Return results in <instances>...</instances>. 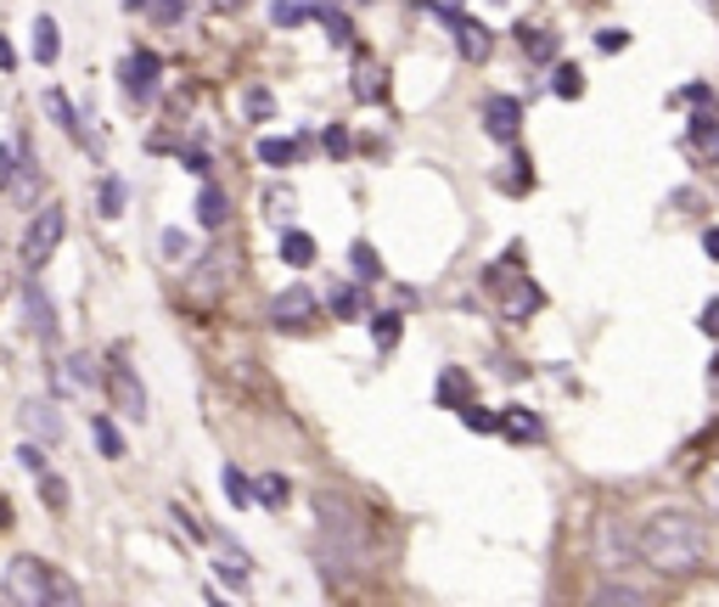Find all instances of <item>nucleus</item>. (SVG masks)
Here are the masks:
<instances>
[{
  "label": "nucleus",
  "mask_w": 719,
  "mask_h": 607,
  "mask_svg": "<svg viewBox=\"0 0 719 607\" xmlns=\"http://www.w3.org/2000/svg\"><path fill=\"white\" fill-rule=\"evenodd\" d=\"M702 552H708V535L697 524V512L664 506L636 529V557L652 563L658 574H691L702 563Z\"/></svg>",
  "instance_id": "f257e3e1"
},
{
  "label": "nucleus",
  "mask_w": 719,
  "mask_h": 607,
  "mask_svg": "<svg viewBox=\"0 0 719 607\" xmlns=\"http://www.w3.org/2000/svg\"><path fill=\"white\" fill-rule=\"evenodd\" d=\"M315 517H321V540L337 552L343 568H354L360 557H366V524H360V512H354L343 495L321 489V495H315Z\"/></svg>",
  "instance_id": "f03ea898"
},
{
  "label": "nucleus",
  "mask_w": 719,
  "mask_h": 607,
  "mask_svg": "<svg viewBox=\"0 0 719 607\" xmlns=\"http://www.w3.org/2000/svg\"><path fill=\"white\" fill-rule=\"evenodd\" d=\"M7 601H29V607H40V601H79V585H68L62 574H51L40 557H12V568H7Z\"/></svg>",
  "instance_id": "7ed1b4c3"
},
{
  "label": "nucleus",
  "mask_w": 719,
  "mask_h": 607,
  "mask_svg": "<svg viewBox=\"0 0 719 607\" xmlns=\"http://www.w3.org/2000/svg\"><path fill=\"white\" fill-rule=\"evenodd\" d=\"M62 236H68V214H62L57 203H45V209H40L29 225H23V247H18V253H23V271H29V276H40V271L51 265V253L62 247Z\"/></svg>",
  "instance_id": "20e7f679"
},
{
  "label": "nucleus",
  "mask_w": 719,
  "mask_h": 607,
  "mask_svg": "<svg viewBox=\"0 0 719 607\" xmlns=\"http://www.w3.org/2000/svg\"><path fill=\"white\" fill-rule=\"evenodd\" d=\"M108 388H113V399H119V411H124L130 422H146V383L135 377V366H130L124 350L108 355Z\"/></svg>",
  "instance_id": "39448f33"
},
{
  "label": "nucleus",
  "mask_w": 719,
  "mask_h": 607,
  "mask_svg": "<svg viewBox=\"0 0 719 607\" xmlns=\"http://www.w3.org/2000/svg\"><path fill=\"white\" fill-rule=\"evenodd\" d=\"M158 73H163L158 51H130V57L119 62V79L130 84V97H135V102H146V97H152V84H158Z\"/></svg>",
  "instance_id": "423d86ee"
},
{
  "label": "nucleus",
  "mask_w": 719,
  "mask_h": 607,
  "mask_svg": "<svg viewBox=\"0 0 719 607\" xmlns=\"http://www.w3.org/2000/svg\"><path fill=\"white\" fill-rule=\"evenodd\" d=\"M484 130H489L495 141H517V130H523V102H517V97H489V102H484Z\"/></svg>",
  "instance_id": "0eeeda50"
},
{
  "label": "nucleus",
  "mask_w": 719,
  "mask_h": 607,
  "mask_svg": "<svg viewBox=\"0 0 719 607\" xmlns=\"http://www.w3.org/2000/svg\"><path fill=\"white\" fill-rule=\"evenodd\" d=\"M310 315H315V293L310 287H287V293L270 299V321H276V326H304Z\"/></svg>",
  "instance_id": "6e6552de"
},
{
  "label": "nucleus",
  "mask_w": 719,
  "mask_h": 607,
  "mask_svg": "<svg viewBox=\"0 0 719 607\" xmlns=\"http://www.w3.org/2000/svg\"><path fill=\"white\" fill-rule=\"evenodd\" d=\"M18 304H23V321H29L40 337H57V310H51V293H45L40 282H29Z\"/></svg>",
  "instance_id": "1a4fd4ad"
},
{
  "label": "nucleus",
  "mask_w": 719,
  "mask_h": 607,
  "mask_svg": "<svg viewBox=\"0 0 719 607\" xmlns=\"http://www.w3.org/2000/svg\"><path fill=\"white\" fill-rule=\"evenodd\" d=\"M18 175H12V192L29 203V198H40V158H34V146H29V135H18Z\"/></svg>",
  "instance_id": "9d476101"
},
{
  "label": "nucleus",
  "mask_w": 719,
  "mask_h": 607,
  "mask_svg": "<svg viewBox=\"0 0 719 607\" xmlns=\"http://www.w3.org/2000/svg\"><path fill=\"white\" fill-rule=\"evenodd\" d=\"M23 427H34L40 433V445H57L62 439V422H57V411H51V399H23Z\"/></svg>",
  "instance_id": "9b49d317"
},
{
  "label": "nucleus",
  "mask_w": 719,
  "mask_h": 607,
  "mask_svg": "<svg viewBox=\"0 0 719 607\" xmlns=\"http://www.w3.org/2000/svg\"><path fill=\"white\" fill-rule=\"evenodd\" d=\"M500 433H506V439H517V445H539V439H546V422H539L534 411H506L500 416Z\"/></svg>",
  "instance_id": "f8f14e48"
},
{
  "label": "nucleus",
  "mask_w": 719,
  "mask_h": 607,
  "mask_svg": "<svg viewBox=\"0 0 719 607\" xmlns=\"http://www.w3.org/2000/svg\"><path fill=\"white\" fill-rule=\"evenodd\" d=\"M247 557L236 552V546H220V557H214V579L225 585V590H247Z\"/></svg>",
  "instance_id": "ddd939ff"
},
{
  "label": "nucleus",
  "mask_w": 719,
  "mask_h": 607,
  "mask_svg": "<svg viewBox=\"0 0 719 607\" xmlns=\"http://www.w3.org/2000/svg\"><path fill=\"white\" fill-rule=\"evenodd\" d=\"M198 220H203L209 231H220V225L231 220V198H225L214 181H203V192H198Z\"/></svg>",
  "instance_id": "4468645a"
},
{
  "label": "nucleus",
  "mask_w": 719,
  "mask_h": 607,
  "mask_svg": "<svg viewBox=\"0 0 719 607\" xmlns=\"http://www.w3.org/2000/svg\"><path fill=\"white\" fill-rule=\"evenodd\" d=\"M45 113H51V119H57V124H62L79 146H90V135H84V124H79V108H73L62 91H45Z\"/></svg>",
  "instance_id": "2eb2a0df"
},
{
  "label": "nucleus",
  "mask_w": 719,
  "mask_h": 607,
  "mask_svg": "<svg viewBox=\"0 0 719 607\" xmlns=\"http://www.w3.org/2000/svg\"><path fill=\"white\" fill-rule=\"evenodd\" d=\"M354 97L360 102H383V68L372 57H354Z\"/></svg>",
  "instance_id": "dca6fc26"
},
{
  "label": "nucleus",
  "mask_w": 719,
  "mask_h": 607,
  "mask_svg": "<svg viewBox=\"0 0 719 607\" xmlns=\"http://www.w3.org/2000/svg\"><path fill=\"white\" fill-rule=\"evenodd\" d=\"M596 557H601V563H629V557H636V540H624L618 524H601V535H596Z\"/></svg>",
  "instance_id": "f3484780"
},
{
  "label": "nucleus",
  "mask_w": 719,
  "mask_h": 607,
  "mask_svg": "<svg viewBox=\"0 0 719 607\" xmlns=\"http://www.w3.org/2000/svg\"><path fill=\"white\" fill-rule=\"evenodd\" d=\"M449 23H456V34H462V57H467V62H484V57H489V29H484V23H467V18H456V12H449Z\"/></svg>",
  "instance_id": "a211bd4d"
},
{
  "label": "nucleus",
  "mask_w": 719,
  "mask_h": 607,
  "mask_svg": "<svg viewBox=\"0 0 719 607\" xmlns=\"http://www.w3.org/2000/svg\"><path fill=\"white\" fill-rule=\"evenodd\" d=\"M326 304H332V315H337V321H360V315L372 310V304H366V293L348 287V282H343V287H332V293H326Z\"/></svg>",
  "instance_id": "6ab92c4d"
},
{
  "label": "nucleus",
  "mask_w": 719,
  "mask_h": 607,
  "mask_svg": "<svg viewBox=\"0 0 719 607\" xmlns=\"http://www.w3.org/2000/svg\"><path fill=\"white\" fill-rule=\"evenodd\" d=\"M315 18V0H270V23L276 29H298Z\"/></svg>",
  "instance_id": "aec40b11"
},
{
  "label": "nucleus",
  "mask_w": 719,
  "mask_h": 607,
  "mask_svg": "<svg viewBox=\"0 0 719 607\" xmlns=\"http://www.w3.org/2000/svg\"><path fill=\"white\" fill-rule=\"evenodd\" d=\"M282 259H287V265H315V236L310 231H282Z\"/></svg>",
  "instance_id": "412c9836"
},
{
  "label": "nucleus",
  "mask_w": 719,
  "mask_h": 607,
  "mask_svg": "<svg viewBox=\"0 0 719 607\" xmlns=\"http://www.w3.org/2000/svg\"><path fill=\"white\" fill-rule=\"evenodd\" d=\"M57 51H62V34H57V18H34V62H57Z\"/></svg>",
  "instance_id": "4be33fe9"
},
{
  "label": "nucleus",
  "mask_w": 719,
  "mask_h": 607,
  "mask_svg": "<svg viewBox=\"0 0 719 607\" xmlns=\"http://www.w3.org/2000/svg\"><path fill=\"white\" fill-rule=\"evenodd\" d=\"M90 433H97V451H102L108 462H119V456L130 451V445H124V433H119L108 416H97V422H90Z\"/></svg>",
  "instance_id": "5701e85b"
},
{
  "label": "nucleus",
  "mask_w": 719,
  "mask_h": 607,
  "mask_svg": "<svg viewBox=\"0 0 719 607\" xmlns=\"http://www.w3.org/2000/svg\"><path fill=\"white\" fill-rule=\"evenodd\" d=\"M551 91H557L563 102H579V97H585V73H579V62H563V68L551 73Z\"/></svg>",
  "instance_id": "b1692460"
},
{
  "label": "nucleus",
  "mask_w": 719,
  "mask_h": 607,
  "mask_svg": "<svg viewBox=\"0 0 719 607\" xmlns=\"http://www.w3.org/2000/svg\"><path fill=\"white\" fill-rule=\"evenodd\" d=\"M97 203H102V220H119V214H124V203H130V186H124L119 175H108V181H102V192H97Z\"/></svg>",
  "instance_id": "393cba45"
},
{
  "label": "nucleus",
  "mask_w": 719,
  "mask_h": 607,
  "mask_svg": "<svg viewBox=\"0 0 719 607\" xmlns=\"http://www.w3.org/2000/svg\"><path fill=\"white\" fill-rule=\"evenodd\" d=\"M293 158H298V146L282 141V135H264V141H259V163H270V169H287Z\"/></svg>",
  "instance_id": "a878e982"
},
{
  "label": "nucleus",
  "mask_w": 719,
  "mask_h": 607,
  "mask_svg": "<svg viewBox=\"0 0 719 607\" xmlns=\"http://www.w3.org/2000/svg\"><path fill=\"white\" fill-rule=\"evenodd\" d=\"M348 259H354V276H360V282H377V276H383V265H377L372 242H354V247H348Z\"/></svg>",
  "instance_id": "bb28decb"
},
{
  "label": "nucleus",
  "mask_w": 719,
  "mask_h": 607,
  "mask_svg": "<svg viewBox=\"0 0 719 607\" xmlns=\"http://www.w3.org/2000/svg\"><path fill=\"white\" fill-rule=\"evenodd\" d=\"M253 500H264V506H287V478H282V473H264V478L253 484Z\"/></svg>",
  "instance_id": "cd10ccee"
},
{
  "label": "nucleus",
  "mask_w": 719,
  "mask_h": 607,
  "mask_svg": "<svg viewBox=\"0 0 719 607\" xmlns=\"http://www.w3.org/2000/svg\"><path fill=\"white\" fill-rule=\"evenodd\" d=\"M691 146L719 163V124H713V119H691Z\"/></svg>",
  "instance_id": "c85d7f7f"
},
{
  "label": "nucleus",
  "mask_w": 719,
  "mask_h": 607,
  "mask_svg": "<svg viewBox=\"0 0 719 607\" xmlns=\"http://www.w3.org/2000/svg\"><path fill=\"white\" fill-rule=\"evenodd\" d=\"M456 411H462L467 427H478V433H500V416H495V411H484V405H473V399H462Z\"/></svg>",
  "instance_id": "c756f323"
},
{
  "label": "nucleus",
  "mask_w": 719,
  "mask_h": 607,
  "mask_svg": "<svg viewBox=\"0 0 719 607\" xmlns=\"http://www.w3.org/2000/svg\"><path fill=\"white\" fill-rule=\"evenodd\" d=\"M220 484H225V500H231V506H247V500H253V484L242 478V467H225Z\"/></svg>",
  "instance_id": "7c9ffc66"
},
{
  "label": "nucleus",
  "mask_w": 719,
  "mask_h": 607,
  "mask_svg": "<svg viewBox=\"0 0 719 607\" xmlns=\"http://www.w3.org/2000/svg\"><path fill=\"white\" fill-rule=\"evenodd\" d=\"M186 7H192V0H146V12H152V23H180V18H186Z\"/></svg>",
  "instance_id": "2f4dec72"
},
{
  "label": "nucleus",
  "mask_w": 719,
  "mask_h": 607,
  "mask_svg": "<svg viewBox=\"0 0 719 607\" xmlns=\"http://www.w3.org/2000/svg\"><path fill=\"white\" fill-rule=\"evenodd\" d=\"M372 337H377V350H383V355L399 350V315H377V321H372Z\"/></svg>",
  "instance_id": "473e14b6"
},
{
  "label": "nucleus",
  "mask_w": 719,
  "mask_h": 607,
  "mask_svg": "<svg viewBox=\"0 0 719 607\" xmlns=\"http://www.w3.org/2000/svg\"><path fill=\"white\" fill-rule=\"evenodd\" d=\"M467 399V377L462 372H444L438 377V405H462Z\"/></svg>",
  "instance_id": "72a5a7b5"
},
{
  "label": "nucleus",
  "mask_w": 719,
  "mask_h": 607,
  "mask_svg": "<svg viewBox=\"0 0 719 607\" xmlns=\"http://www.w3.org/2000/svg\"><path fill=\"white\" fill-rule=\"evenodd\" d=\"M596 51H607V57L629 51V29H601V34H596Z\"/></svg>",
  "instance_id": "f704fd0d"
},
{
  "label": "nucleus",
  "mask_w": 719,
  "mask_h": 607,
  "mask_svg": "<svg viewBox=\"0 0 719 607\" xmlns=\"http://www.w3.org/2000/svg\"><path fill=\"white\" fill-rule=\"evenodd\" d=\"M68 377H73L79 388H90V383H97V366H90V355H68Z\"/></svg>",
  "instance_id": "c9c22d12"
},
{
  "label": "nucleus",
  "mask_w": 719,
  "mask_h": 607,
  "mask_svg": "<svg viewBox=\"0 0 719 607\" xmlns=\"http://www.w3.org/2000/svg\"><path fill=\"white\" fill-rule=\"evenodd\" d=\"M590 601H647V590H629V585H601Z\"/></svg>",
  "instance_id": "e433bc0d"
},
{
  "label": "nucleus",
  "mask_w": 719,
  "mask_h": 607,
  "mask_svg": "<svg viewBox=\"0 0 719 607\" xmlns=\"http://www.w3.org/2000/svg\"><path fill=\"white\" fill-rule=\"evenodd\" d=\"M326 34H332L337 45H348V40H354V23H348L343 12H326Z\"/></svg>",
  "instance_id": "4c0bfd02"
},
{
  "label": "nucleus",
  "mask_w": 719,
  "mask_h": 607,
  "mask_svg": "<svg viewBox=\"0 0 719 607\" xmlns=\"http://www.w3.org/2000/svg\"><path fill=\"white\" fill-rule=\"evenodd\" d=\"M264 209H270V214H276V220H287V214L298 209V198H293V192L282 186V192H270V203H264Z\"/></svg>",
  "instance_id": "58836bf2"
},
{
  "label": "nucleus",
  "mask_w": 719,
  "mask_h": 607,
  "mask_svg": "<svg viewBox=\"0 0 719 607\" xmlns=\"http://www.w3.org/2000/svg\"><path fill=\"white\" fill-rule=\"evenodd\" d=\"M12 175H18V152L0 146V192H12Z\"/></svg>",
  "instance_id": "ea45409f"
},
{
  "label": "nucleus",
  "mask_w": 719,
  "mask_h": 607,
  "mask_svg": "<svg viewBox=\"0 0 719 607\" xmlns=\"http://www.w3.org/2000/svg\"><path fill=\"white\" fill-rule=\"evenodd\" d=\"M523 40H528V57H551V34L546 29H523Z\"/></svg>",
  "instance_id": "a19ab883"
},
{
  "label": "nucleus",
  "mask_w": 719,
  "mask_h": 607,
  "mask_svg": "<svg viewBox=\"0 0 719 607\" xmlns=\"http://www.w3.org/2000/svg\"><path fill=\"white\" fill-rule=\"evenodd\" d=\"M253 119H270V108H276V102H270V91H247V102H242Z\"/></svg>",
  "instance_id": "79ce46f5"
},
{
  "label": "nucleus",
  "mask_w": 719,
  "mask_h": 607,
  "mask_svg": "<svg viewBox=\"0 0 719 607\" xmlns=\"http://www.w3.org/2000/svg\"><path fill=\"white\" fill-rule=\"evenodd\" d=\"M321 141H326V152H332V158H343V152H348V130H343V124H332Z\"/></svg>",
  "instance_id": "37998d69"
},
{
  "label": "nucleus",
  "mask_w": 719,
  "mask_h": 607,
  "mask_svg": "<svg viewBox=\"0 0 719 607\" xmlns=\"http://www.w3.org/2000/svg\"><path fill=\"white\" fill-rule=\"evenodd\" d=\"M18 462H23L29 473H45V456H40V445H29V439L18 445Z\"/></svg>",
  "instance_id": "c03bdc74"
},
{
  "label": "nucleus",
  "mask_w": 719,
  "mask_h": 607,
  "mask_svg": "<svg viewBox=\"0 0 719 607\" xmlns=\"http://www.w3.org/2000/svg\"><path fill=\"white\" fill-rule=\"evenodd\" d=\"M186 169H192V175H203V181H209V175H214V158L192 146V152H186Z\"/></svg>",
  "instance_id": "a18cd8bd"
},
{
  "label": "nucleus",
  "mask_w": 719,
  "mask_h": 607,
  "mask_svg": "<svg viewBox=\"0 0 719 607\" xmlns=\"http://www.w3.org/2000/svg\"><path fill=\"white\" fill-rule=\"evenodd\" d=\"M40 489H45V506L57 512V506H62V478H51V473H40Z\"/></svg>",
  "instance_id": "49530a36"
},
{
  "label": "nucleus",
  "mask_w": 719,
  "mask_h": 607,
  "mask_svg": "<svg viewBox=\"0 0 719 607\" xmlns=\"http://www.w3.org/2000/svg\"><path fill=\"white\" fill-rule=\"evenodd\" d=\"M697 326H702V332H708V337H719V299H713V304H708V310H702V321H697Z\"/></svg>",
  "instance_id": "de8ad7c7"
},
{
  "label": "nucleus",
  "mask_w": 719,
  "mask_h": 607,
  "mask_svg": "<svg viewBox=\"0 0 719 607\" xmlns=\"http://www.w3.org/2000/svg\"><path fill=\"white\" fill-rule=\"evenodd\" d=\"M702 247H708V259H719V231H708V236H702Z\"/></svg>",
  "instance_id": "09e8293b"
},
{
  "label": "nucleus",
  "mask_w": 719,
  "mask_h": 607,
  "mask_svg": "<svg viewBox=\"0 0 719 607\" xmlns=\"http://www.w3.org/2000/svg\"><path fill=\"white\" fill-rule=\"evenodd\" d=\"M209 7H214V12H236V7H242V0H209Z\"/></svg>",
  "instance_id": "8fccbe9b"
},
{
  "label": "nucleus",
  "mask_w": 719,
  "mask_h": 607,
  "mask_svg": "<svg viewBox=\"0 0 719 607\" xmlns=\"http://www.w3.org/2000/svg\"><path fill=\"white\" fill-rule=\"evenodd\" d=\"M12 62H18V57H12V45H7V40H0V68H12Z\"/></svg>",
  "instance_id": "3c124183"
},
{
  "label": "nucleus",
  "mask_w": 719,
  "mask_h": 607,
  "mask_svg": "<svg viewBox=\"0 0 719 607\" xmlns=\"http://www.w3.org/2000/svg\"><path fill=\"white\" fill-rule=\"evenodd\" d=\"M124 7H130V12H146V0H124Z\"/></svg>",
  "instance_id": "603ef678"
},
{
  "label": "nucleus",
  "mask_w": 719,
  "mask_h": 607,
  "mask_svg": "<svg viewBox=\"0 0 719 607\" xmlns=\"http://www.w3.org/2000/svg\"><path fill=\"white\" fill-rule=\"evenodd\" d=\"M708 377H713V388H719V355H713V372H708Z\"/></svg>",
  "instance_id": "864d4df0"
},
{
  "label": "nucleus",
  "mask_w": 719,
  "mask_h": 607,
  "mask_svg": "<svg viewBox=\"0 0 719 607\" xmlns=\"http://www.w3.org/2000/svg\"><path fill=\"white\" fill-rule=\"evenodd\" d=\"M713 489H719V478H713ZM713 506H719V495H713Z\"/></svg>",
  "instance_id": "5fc2aeb1"
},
{
  "label": "nucleus",
  "mask_w": 719,
  "mask_h": 607,
  "mask_svg": "<svg viewBox=\"0 0 719 607\" xmlns=\"http://www.w3.org/2000/svg\"><path fill=\"white\" fill-rule=\"evenodd\" d=\"M0 517H7V512H0Z\"/></svg>",
  "instance_id": "6e6d98bb"
}]
</instances>
